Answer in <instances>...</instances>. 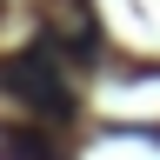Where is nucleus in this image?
<instances>
[{
  "label": "nucleus",
  "mask_w": 160,
  "mask_h": 160,
  "mask_svg": "<svg viewBox=\"0 0 160 160\" xmlns=\"http://www.w3.org/2000/svg\"><path fill=\"white\" fill-rule=\"evenodd\" d=\"M0 87H7L13 100H27L33 113H47V120H67L73 113V93H67V80H60V53L40 40V47H27L20 60H7L0 67Z\"/></svg>",
  "instance_id": "obj_1"
}]
</instances>
